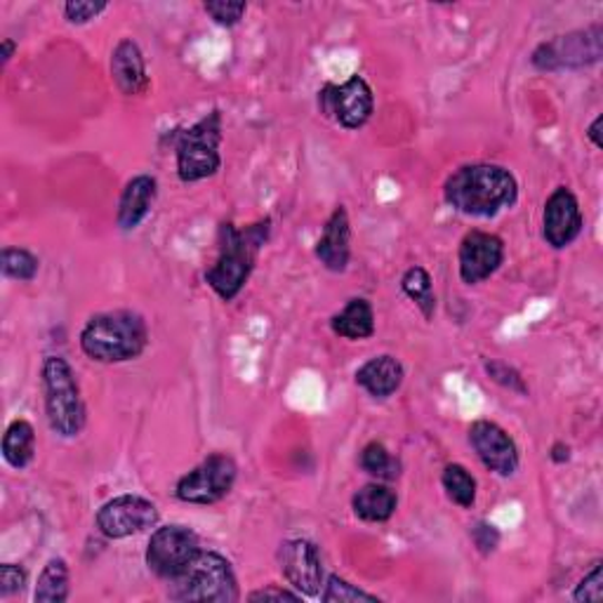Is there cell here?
<instances>
[{
    "label": "cell",
    "instance_id": "6da1fadb",
    "mask_svg": "<svg viewBox=\"0 0 603 603\" xmlns=\"http://www.w3.org/2000/svg\"><path fill=\"white\" fill-rule=\"evenodd\" d=\"M446 204L467 217H495L516 204V177L502 166L472 164L457 168L444 187Z\"/></svg>",
    "mask_w": 603,
    "mask_h": 603
},
{
    "label": "cell",
    "instance_id": "7a4b0ae2",
    "mask_svg": "<svg viewBox=\"0 0 603 603\" xmlns=\"http://www.w3.org/2000/svg\"><path fill=\"white\" fill-rule=\"evenodd\" d=\"M271 234V219H259L248 227H236L231 223L219 227V253L215 265L206 271V284L225 302L238 297L248 284L257 265L259 250L265 248Z\"/></svg>",
    "mask_w": 603,
    "mask_h": 603
},
{
    "label": "cell",
    "instance_id": "3957f363",
    "mask_svg": "<svg viewBox=\"0 0 603 603\" xmlns=\"http://www.w3.org/2000/svg\"><path fill=\"white\" fill-rule=\"evenodd\" d=\"M149 345L147 320L128 309L95 314L80 330V349L97 364H126Z\"/></svg>",
    "mask_w": 603,
    "mask_h": 603
},
{
    "label": "cell",
    "instance_id": "277c9868",
    "mask_svg": "<svg viewBox=\"0 0 603 603\" xmlns=\"http://www.w3.org/2000/svg\"><path fill=\"white\" fill-rule=\"evenodd\" d=\"M50 429L62 438H76L86 427V404L76 373L65 356H48L40 368Z\"/></svg>",
    "mask_w": 603,
    "mask_h": 603
},
{
    "label": "cell",
    "instance_id": "5b68a950",
    "mask_svg": "<svg viewBox=\"0 0 603 603\" xmlns=\"http://www.w3.org/2000/svg\"><path fill=\"white\" fill-rule=\"evenodd\" d=\"M170 599L175 601H217L234 603L240 599L238 580L229 558L217 552H204L191 561L189 569L170 580Z\"/></svg>",
    "mask_w": 603,
    "mask_h": 603
},
{
    "label": "cell",
    "instance_id": "8992f818",
    "mask_svg": "<svg viewBox=\"0 0 603 603\" xmlns=\"http://www.w3.org/2000/svg\"><path fill=\"white\" fill-rule=\"evenodd\" d=\"M219 145H223V113L215 109L185 132H179L175 147L179 179L191 185L217 175L223 168Z\"/></svg>",
    "mask_w": 603,
    "mask_h": 603
},
{
    "label": "cell",
    "instance_id": "52a82bcc",
    "mask_svg": "<svg viewBox=\"0 0 603 603\" xmlns=\"http://www.w3.org/2000/svg\"><path fill=\"white\" fill-rule=\"evenodd\" d=\"M601 55H603V29L601 24H594L590 29H580L545 40V43H540L535 48L531 62L540 71L585 69L599 65Z\"/></svg>",
    "mask_w": 603,
    "mask_h": 603
},
{
    "label": "cell",
    "instance_id": "ba28073f",
    "mask_svg": "<svg viewBox=\"0 0 603 603\" xmlns=\"http://www.w3.org/2000/svg\"><path fill=\"white\" fill-rule=\"evenodd\" d=\"M236 478V459L227 453H212L177 481L175 497L179 502H187V505H217L219 500H225L234 491Z\"/></svg>",
    "mask_w": 603,
    "mask_h": 603
},
{
    "label": "cell",
    "instance_id": "9c48e42d",
    "mask_svg": "<svg viewBox=\"0 0 603 603\" xmlns=\"http://www.w3.org/2000/svg\"><path fill=\"white\" fill-rule=\"evenodd\" d=\"M200 552L198 535L182 524L160 526L151 533L147 545V566L160 580H175L182 575Z\"/></svg>",
    "mask_w": 603,
    "mask_h": 603
},
{
    "label": "cell",
    "instance_id": "30bf717a",
    "mask_svg": "<svg viewBox=\"0 0 603 603\" xmlns=\"http://www.w3.org/2000/svg\"><path fill=\"white\" fill-rule=\"evenodd\" d=\"M318 109L326 118H333L337 126L347 130L364 128L375 109L373 88L366 78L352 76L347 83H328L318 92Z\"/></svg>",
    "mask_w": 603,
    "mask_h": 603
},
{
    "label": "cell",
    "instance_id": "8fae6325",
    "mask_svg": "<svg viewBox=\"0 0 603 603\" xmlns=\"http://www.w3.org/2000/svg\"><path fill=\"white\" fill-rule=\"evenodd\" d=\"M97 528L109 540H126L139 533H147L158 526L160 512L151 500L142 495H118L105 502L97 512Z\"/></svg>",
    "mask_w": 603,
    "mask_h": 603
},
{
    "label": "cell",
    "instance_id": "7c38bea8",
    "mask_svg": "<svg viewBox=\"0 0 603 603\" xmlns=\"http://www.w3.org/2000/svg\"><path fill=\"white\" fill-rule=\"evenodd\" d=\"M278 564L290 587L302 596H318L324 587V558L312 540L295 537L286 540L278 550Z\"/></svg>",
    "mask_w": 603,
    "mask_h": 603
},
{
    "label": "cell",
    "instance_id": "4fadbf2b",
    "mask_svg": "<svg viewBox=\"0 0 603 603\" xmlns=\"http://www.w3.org/2000/svg\"><path fill=\"white\" fill-rule=\"evenodd\" d=\"M505 263V240L497 234L472 229L465 234L457 250V267L462 284L476 286L491 278Z\"/></svg>",
    "mask_w": 603,
    "mask_h": 603
},
{
    "label": "cell",
    "instance_id": "5bb4252c",
    "mask_svg": "<svg viewBox=\"0 0 603 603\" xmlns=\"http://www.w3.org/2000/svg\"><path fill=\"white\" fill-rule=\"evenodd\" d=\"M469 444L488 472L507 478L518 469L516 441L497 422L476 419L469 427Z\"/></svg>",
    "mask_w": 603,
    "mask_h": 603
},
{
    "label": "cell",
    "instance_id": "9a60e30c",
    "mask_svg": "<svg viewBox=\"0 0 603 603\" xmlns=\"http://www.w3.org/2000/svg\"><path fill=\"white\" fill-rule=\"evenodd\" d=\"M585 217H582L575 194L569 187H556L542 212V236L554 250L569 248L582 234Z\"/></svg>",
    "mask_w": 603,
    "mask_h": 603
},
{
    "label": "cell",
    "instance_id": "2e32d148",
    "mask_svg": "<svg viewBox=\"0 0 603 603\" xmlns=\"http://www.w3.org/2000/svg\"><path fill=\"white\" fill-rule=\"evenodd\" d=\"M316 257L328 271H347L352 259V223L345 206L333 210L316 244Z\"/></svg>",
    "mask_w": 603,
    "mask_h": 603
},
{
    "label": "cell",
    "instance_id": "e0dca14e",
    "mask_svg": "<svg viewBox=\"0 0 603 603\" xmlns=\"http://www.w3.org/2000/svg\"><path fill=\"white\" fill-rule=\"evenodd\" d=\"M111 78L126 97L145 95L149 90V76L145 55L132 38H123L111 52Z\"/></svg>",
    "mask_w": 603,
    "mask_h": 603
},
{
    "label": "cell",
    "instance_id": "ac0fdd59",
    "mask_svg": "<svg viewBox=\"0 0 603 603\" xmlns=\"http://www.w3.org/2000/svg\"><path fill=\"white\" fill-rule=\"evenodd\" d=\"M158 196V182L151 175H137L126 185L118 200L116 223L123 231H135L151 212Z\"/></svg>",
    "mask_w": 603,
    "mask_h": 603
},
{
    "label": "cell",
    "instance_id": "d6986e66",
    "mask_svg": "<svg viewBox=\"0 0 603 603\" xmlns=\"http://www.w3.org/2000/svg\"><path fill=\"white\" fill-rule=\"evenodd\" d=\"M404 377L406 370L401 366V360L389 354H382L366 360V364L356 370V385L368 392L373 398H389L404 385Z\"/></svg>",
    "mask_w": 603,
    "mask_h": 603
},
{
    "label": "cell",
    "instance_id": "ffe728a7",
    "mask_svg": "<svg viewBox=\"0 0 603 603\" xmlns=\"http://www.w3.org/2000/svg\"><path fill=\"white\" fill-rule=\"evenodd\" d=\"M330 328L337 337L352 342L368 339L375 335V312L366 297L349 299L345 309L330 318Z\"/></svg>",
    "mask_w": 603,
    "mask_h": 603
},
{
    "label": "cell",
    "instance_id": "44dd1931",
    "mask_svg": "<svg viewBox=\"0 0 603 603\" xmlns=\"http://www.w3.org/2000/svg\"><path fill=\"white\" fill-rule=\"evenodd\" d=\"M398 507L396 493L385 484H368L352 497L354 514L366 524H385Z\"/></svg>",
    "mask_w": 603,
    "mask_h": 603
},
{
    "label": "cell",
    "instance_id": "7402d4cb",
    "mask_svg": "<svg viewBox=\"0 0 603 603\" xmlns=\"http://www.w3.org/2000/svg\"><path fill=\"white\" fill-rule=\"evenodd\" d=\"M3 459L12 469H27L36 455V432L31 422L27 419H12L6 434H3Z\"/></svg>",
    "mask_w": 603,
    "mask_h": 603
},
{
    "label": "cell",
    "instance_id": "603a6c76",
    "mask_svg": "<svg viewBox=\"0 0 603 603\" xmlns=\"http://www.w3.org/2000/svg\"><path fill=\"white\" fill-rule=\"evenodd\" d=\"M69 582H71V573H69V564L62 556L50 558L43 573L38 575V585L33 592V601L36 603H65L69 599Z\"/></svg>",
    "mask_w": 603,
    "mask_h": 603
},
{
    "label": "cell",
    "instance_id": "cb8c5ba5",
    "mask_svg": "<svg viewBox=\"0 0 603 603\" xmlns=\"http://www.w3.org/2000/svg\"><path fill=\"white\" fill-rule=\"evenodd\" d=\"M401 290H404L413 302L415 307L422 312L427 320L434 318L436 314V295H434V284L432 276L425 267H411L404 278H401Z\"/></svg>",
    "mask_w": 603,
    "mask_h": 603
},
{
    "label": "cell",
    "instance_id": "d4e9b609",
    "mask_svg": "<svg viewBox=\"0 0 603 603\" xmlns=\"http://www.w3.org/2000/svg\"><path fill=\"white\" fill-rule=\"evenodd\" d=\"M441 484H444L446 495L455 502L457 507L472 510L476 505V478L472 476L467 467L453 462V465H448L444 474H441Z\"/></svg>",
    "mask_w": 603,
    "mask_h": 603
},
{
    "label": "cell",
    "instance_id": "484cf974",
    "mask_svg": "<svg viewBox=\"0 0 603 603\" xmlns=\"http://www.w3.org/2000/svg\"><path fill=\"white\" fill-rule=\"evenodd\" d=\"M358 465L377 481H394L401 474L398 459L387 451L385 444H379V441H370V444L360 451Z\"/></svg>",
    "mask_w": 603,
    "mask_h": 603
},
{
    "label": "cell",
    "instance_id": "4316f807",
    "mask_svg": "<svg viewBox=\"0 0 603 603\" xmlns=\"http://www.w3.org/2000/svg\"><path fill=\"white\" fill-rule=\"evenodd\" d=\"M0 269L6 278L19 280V284H31L38 276L40 259L27 248H3L0 253Z\"/></svg>",
    "mask_w": 603,
    "mask_h": 603
},
{
    "label": "cell",
    "instance_id": "83f0119b",
    "mask_svg": "<svg viewBox=\"0 0 603 603\" xmlns=\"http://www.w3.org/2000/svg\"><path fill=\"white\" fill-rule=\"evenodd\" d=\"M484 370H486L488 379L495 382V385H500L502 389H510L514 394L528 396V385H526L524 375H521L514 366L505 364V360H500V358H484Z\"/></svg>",
    "mask_w": 603,
    "mask_h": 603
},
{
    "label": "cell",
    "instance_id": "f1b7e54d",
    "mask_svg": "<svg viewBox=\"0 0 603 603\" xmlns=\"http://www.w3.org/2000/svg\"><path fill=\"white\" fill-rule=\"evenodd\" d=\"M326 590L318 594V599L324 601V603H347V601H379L375 594H368L364 590H358L356 585H352V582H347L345 577H339V575H330L326 580Z\"/></svg>",
    "mask_w": 603,
    "mask_h": 603
},
{
    "label": "cell",
    "instance_id": "f546056e",
    "mask_svg": "<svg viewBox=\"0 0 603 603\" xmlns=\"http://www.w3.org/2000/svg\"><path fill=\"white\" fill-rule=\"evenodd\" d=\"M204 10L212 17V22L219 27H236L244 19L248 6L246 3H229V0H208Z\"/></svg>",
    "mask_w": 603,
    "mask_h": 603
},
{
    "label": "cell",
    "instance_id": "4dcf8cb0",
    "mask_svg": "<svg viewBox=\"0 0 603 603\" xmlns=\"http://www.w3.org/2000/svg\"><path fill=\"white\" fill-rule=\"evenodd\" d=\"M109 8V3H95V0H69V3H65V17L69 24H88L92 22V19H97L99 14H102L105 10Z\"/></svg>",
    "mask_w": 603,
    "mask_h": 603
},
{
    "label": "cell",
    "instance_id": "1f68e13d",
    "mask_svg": "<svg viewBox=\"0 0 603 603\" xmlns=\"http://www.w3.org/2000/svg\"><path fill=\"white\" fill-rule=\"evenodd\" d=\"M575 601L585 603H599L603 601V575H601V561L592 566V571L580 580V585L573 592Z\"/></svg>",
    "mask_w": 603,
    "mask_h": 603
},
{
    "label": "cell",
    "instance_id": "d6a6232c",
    "mask_svg": "<svg viewBox=\"0 0 603 603\" xmlns=\"http://www.w3.org/2000/svg\"><path fill=\"white\" fill-rule=\"evenodd\" d=\"M27 587V571L14 564L0 566V596L8 599L12 594H19Z\"/></svg>",
    "mask_w": 603,
    "mask_h": 603
},
{
    "label": "cell",
    "instance_id": "836d02e7",
    "mask_svg": "<svg viewBox=\"0 0 603 603\" xmlns=\"http://www.w3.org/2000/svg\"><path fill=\"white\" fill-rule=\"evenodd\" d=\"M472 540L481 554H493L500 545V531L493 524H486V521H478L472 528Z\"/></svg>",
    "mask_w": 603,
    "mask_h": 603
},
{
    "label": "cell",
    "instance_id": "e575fe53",
    "mask_svg": "<svg viewBox=\"0 0 603 603\" xmlns=\"http://www.w3.org/2000/svg\"><path fill=\"white\" fill-rule=\"evenodd\" d=\"M248 599L250 601H302V594L290 592V590H280V587H265V590L248 594Z\"/></svg>",
    "mask_w": 603,
    "mask_h": 603
},
{
    "label": "cell",
    "instance_id": "d590c367",
    "mask_svg": "<svg viewBox=\"0 0 603 603\" xmlns=\"http://www.w3.org/2000/svg\"><path fill=\"white\" fill-rule=\"evenodd\" d=\"M556 465H564V462L571 459V446H566L564 441H558V444L552 446V455H550Z\"/></svg>",
    "mask_w": 603,
    "mask_h": 603
},
{
    "label": "cell",
    "instance_id": "8d00e7d4",
    "mask_svg": "<svg viewBox=\"0 0 603 603\" xmlns=\"http://www.w3.org/2000/svg\"><path fill=\"white\" fill-rule=\"evenodd\" d=\"M601 123H603V116H596L594 120H592V126H590V130H587V137H590V142L596 147V149H603V142H601V135H599V130H601Z\"/></svg>",
    "mask_w": 603,
    "mask_h": 603
},
{
    "label": "cell",
    "instance_id": "74e56055",
    "mask_svg": "<svg viewBox=\"0 0 603 603\" xmlns=\"http://www.w3.org/2000/svg\"><path fill=\"white\" fill-rule=\"evenodd\" d=\"M14 50H17L14 40L12 38H3V43H0V57H3V67H8V62L12 59Z\"/></svg>",
    "mask_w": 603,
    "mask_h": 603
}]
</instances>
